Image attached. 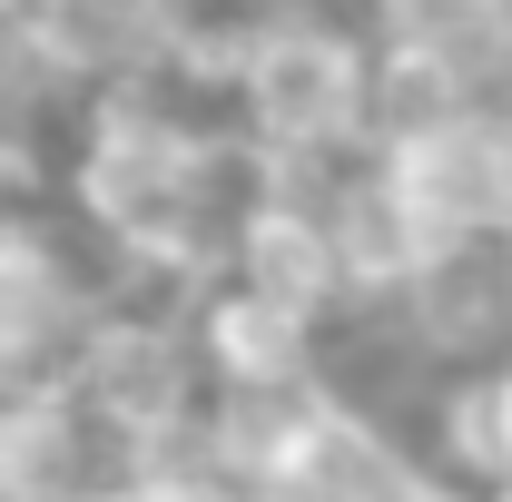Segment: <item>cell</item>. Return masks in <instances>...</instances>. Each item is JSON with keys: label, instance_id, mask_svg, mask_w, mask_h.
I'll return each instance as SVG.
<instances>
[{"label": "cell", "instance_id": "6da1fadb", "mask_svg": "<svg viewBox=\"0 0 512 502\" xmlns=\"http://www.w3.org/2000/svg\"><path fill=\"white\" fill-rule=\"evenodd\" d=\"M237 119L276 168H325L335 148L375 138V50L335 20L276 10L237 60Z\"/></svg>", "mask_w": 512, "mask_h": 502}, {"label": "cell", "instance_id": "7a4b0ae2", "mask_svg": "<svg viewBox=\"0 0 512 502\" xmlns=\"http://www.w3.org/2000/svg\"><path fill=\"white\" fill-rule=\"evenodd\" d=\"M375 168L444 247L453 237H512V99H473V109L384 128Z\"/></svg>", "mask_w": 512, "mask_h": 502}, {"label": "cell", "instance_id": "3957f363", "mask_svg": "<svg viewBox=\"0 0 512 502\" xmlns=\"http://www.w3.org/2000/svg\"><path fill=\"white\" fill-rule=\"evenodd\" d=\"M10 50L40 89H138L148 69L178 60V10L168 0H20Z\"/></svg>", "mask_w": 512, "mask_h": 502}, {"label": "cell", "instance_id": "277c9868", "mask_svg": "<svg viewBox=\"0 0 512 502\" xmlns=\"http://www.w3.org/2000/svg\"><path fill=\"white\" fill-rule=\"evenodd\" d=\"M188 375H197V345L168 335V325H89L79 365H69V394L128 443H158V434H188Z\"/></svg>", "mask_w": 512, "mask_h": 502}, {"label": "cell", "instance_id": "5b68a950", "mask_svg": "<svg viewBox=\"0 0 512 502\" xmlns=\"http://www.w3.org/2000/svg\"><path fill=\"white\" fill-rule=\"evenodd\" d=\"M227 266H237V286H256L266 306L306 315L325 325V306L345 296V276H335V227H325V197L316 188H266L227 227Z\"/></svg>", "mask_w": 512, "mask_h": 502}, {"label": "cell", "instance_id": "8992f818", "mask_svg": "<svg viewBox=\"0 0 512 502\" xmlns=\"http://www.w3.org/2000/svg\"><path fill=\"white\" fill-rule=\"evenodd\" d=\"M188 345H197V365L227 384L237 404L306 394V365H316V325L286 315V306H266L256 286H217V296H197Z\"/></svg>", "mask_w": 512, "mask_h": 502}, {"label": "cell", "instance_id": "52a82bcc", "mask_svg": "<svg viewBox=\"0 0 512 502\" xmlns=\"http://www.w3.org/2000/svg\"><path fill=\"white\" fill-rule=\"evenodd\" d=\"M325 227H335V276H345V296H394V306H404L414 276L444 256V237L384 188V168L335 178V188H325Z\"/></svg>", "mask_w": 512, "mask_h": 502}, {"label": "cell", "instance_id": "ba28073f", "mask_svg": "<svg viewBox=\"0 0 512 502\" xmlns=\"http://www.w3.org/2000/svg\"><path fill=\"white\" fill-rule=\"evenodd\" d=\"M414 325L444 355H483L512 335V237H453L424 276H414Z\"/></svg>", "mask_w": 512, "mask_h": 502}, {"label": "cell", "instance_id": "9c48e42d", "mask_svg": "<svg viewBox=\"0 0 512 502\" xmlns=\"http://www.w3.org/2000/svg\"><path fill=\"white\" fill-rule=\"evenodd\" d=\"M384 50H473V40H503L512 0H375Z\"/></svg>", "mask_w": 512, "mask_h": 502}, {"label": "cell", "instance_id": "30bf717a", "mask_svg": "<svg viewBox=\"0 0 512 502\" xmlns=\"http://www.w3.org/2000/svg\"><path fill=\"white\" fill-rule=\"evenodd\" d=\"M434 434H444V473H463V483H512L503 463V424H493V375H463L444 394V414H434Z\"/></svg>", "mask_w": 512, "mask_h": 502}, {"label": "cell", "instance_id": "8fae6325", "mask_svg": "<svg viewBox=\"0 0 512 502\" xmlns=\"http://www.w3.org/2000/svg\"><path fill=\"white\" fill-rule=\"evenodd\" d=\"M493 424H503V463H512V355L493 365Z\"/></svg>", "mask_w": 512, "mask_h": 502}, {"label": "cell", "instance_id": "7c38bea8", "mask_svg": "<svg viewBox=\"0 0 512 502\" xmlns=\"http://www.w3.org/2000/svg\"><path fill=\"white\" fill-rule=\"evenodd\" d=\"M50 502H128L119 483H99V493H50Z\"/></svg>", "mask_w": 512, "mask_h": 502}, {"label": "cell", "instance_id": "4fadbf2b", "mask_svg": "<svg viewBox=\"0 0 512 502\" xmlns=\"http://www.w3.org/2000/svg\"><path fill=\"white\" fill-rule=\"evenodd\" d=\"M483 502H512V483H493V493H483Z\"/></svg>", "mask_w": 512, "mask_h": 502}]
</instances>
